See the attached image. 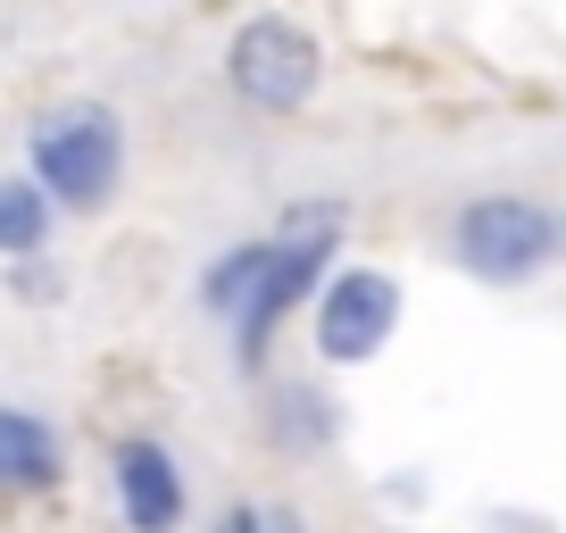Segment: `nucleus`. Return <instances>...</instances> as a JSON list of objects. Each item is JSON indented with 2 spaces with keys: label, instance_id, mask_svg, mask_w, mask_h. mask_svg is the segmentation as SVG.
Here are the masks:
<instances>
[{
  "label": "nucleus",
  "instance_id": "obj_6",
  "mask_svg": "<svg viewBox=\"0 0 566 533\" xmlns=\"http://www.w3.org/2000/svg\"><path fill=\"white\" fill-rule=\"evenodd\" d=\"M108 492H117L125 533H184V516H192V492H184L176 450L150 442V433L117 442V459H108Z\"/></svg>",
  "mask_w": 566,
  "mask_h": 533
},
{
  "label": "nucleus",
  "instance_id": "obj_1",
  "mask_svg": "<svg viewBox=\"0 0 566 533\" xmlns=\"http://www.w3.org/2000/svg\"><path fill=\"white\" fill-rule=\"evenodd\" d=\"M334 250H342V209H334V200H308L283 233L250 242V284H242V301H233V317H226L233 325V358H242V367H259L266 334H275L308 292H325Z\"/></svg>",
  "mask_w": 566,
  "mask_h": 533
},
{
  "label": "nucleus",
  "instance_id": "obj_10",
  "mask_svg": "<svg viewBox=\"0 0 566 533\" xmlns=\"http://www.w3.org/2000/svg\"><path fill=\"white\" fill-rule=\"evenodd\" d=\"M217 533H283V525H266L259 509H233V516H226V525H217Z\"/></svg>",
  "mask_w": 566,
  "mask_h": 533
},
{
  "label": "nucleus",
  "instance_id": "obj_4",
  "mask_svg": "<svg viewBox=\"0 0 566 533\" xmlns=\"http://www.w3.org/2000/svg\"><path fill=\"white\" fill-rule=\"evenodd\" d=\"M317 75H325L317 34H308L301 18H283V9L250 18L242 34L226 42V84H233V101L266 108V117H292V108H308Z\"/></svg>",
  "mask_w": 566,
  "mask_h": 533
},
{
  "label": "nucleus",
  "instance_id": "obj_5",
  "mask_svg": "<svg viewBox=\"0 0 566 533\" xmlns=\"http://www.w3.org/2000/svg\"><path fill=\"white\" fill-rule=\"evenodd\" d=\"M391 334H400V284H391L384 266H334L325 292H317V358L358 367Z\"/></svg>",
  "mask_w": 566,
  "mask_h": 533
},
{
  "label": "nucleus",
  "instance_id": "obj_7",
  "mask_svg": "<svg viewBox=\"0 0 566 533\" xmlns=\"http://www.w3.org/2000/svg\"><path fill=\"white\" fill-rule=\"evenodd\" d=\"M67 475V450H59L51 417L0 400V492H51Z\"/></svg>",
  "mask_w": 566,
  "mask_h": 533
},
{
  "label": "nucleus",
  "instance_id": "obj_3",
  "mask_svg": "<svg viewBox=\"0 0 566 533\" xmlns=\"http://www.w3.org/2000/svg\"><path fill=\"white\" fill-rule=\"evenodd\" d=\"M450 250H459V266L483 275V284H533V275H549V266L566 259V209L525 200V192H483V200L459 209Z\"/></svg>",
  "mask_w": 566,
  "mask_h": 533
},
{
  "label": "nucleus",
  "instance_id": "obj_9",
  "mask_svg": "<svg viewBox=\"0 0 566 533\" xmlns=\"http://www.w3.org/2000/svg\"><path fill=\"white\" fill-rule=\"evenodd\" d=\"M283 417H292V433H301V442H317V433H325L317 391H283Z\"/></svg>",
  "mask_w": 566,
  "mask_h": 533
},
{
  "label": "nucleus",
  "instance_id": "obj_8",
  "mask_svg": "<svg viewBox=\"0 0 566 533\" xmlns=\"http://www.w3.org/2000/svg\"><path fill=\"white\" fill-rule=\"evenodd\" d=\"M59 209L34 192V176H0V259H42Z\"/></svg>",
  "mask_w": 566,
  "mask_h": 533
},
{
  "label": "nucleus",
  "instance_id": "obj_2",
  "mask_svg": "<svg viewBox=\"0 0 566 533\" xmlns=\"http://www.w3.org/2000/svg\"><path fill=\"white\" fill-rule=\"evenodd\" d=\"M25 159H34V192L51 209H108L125 184V117L108 101H59L51 117H34L25 134Z\"/></svg>",
  "mask_w": 566,
  "mask_h": 533
}]
</instances>
